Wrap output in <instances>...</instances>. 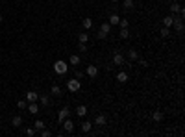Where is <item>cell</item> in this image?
<instances>
[{
  "mask_svg": "<svg viewBox=\"0 0 185 137\" xmlns=\"http://www.w3.org/2000/svg\"><path fill=\"white\" fill-rule=\"evenodd\" d=\"M54 70H56L57 74H65L67 70H69V65L65 63V61H61V59H57L56 63H54Z\"/></svg>",
  "mask_w": 185,
  "mask_h": 137,
  "instance_id": "1",
  "label": "cell"
},
{
  "mask_svg": "<svg viewBox=\"0 0 185 137\" xmlns=\"http://www.w3.org/2000/svg\"><path fill=\"white\" fill-rule=\"evenodd\" d=\"M80 87H81L80 80H69V82H67V89H69L70 93H76V91H80Z\"/></svg>",
  "mask_w": 185,
  "mask_h": 137,
  "instance_id": "2",
  "label": "cell"
},
{
  "mask_svg": "<svg viewBox=\"0 0 185 137\" xmlns=\"http://www.w3.org/2000/svg\"><path fill=\"white\" fill-rule=\"evenodd\" d=\"M85 74H87L89 78H96V74H98V67H96V65H89V67L85 69Z\"/></svg>",
  "mask_w": 185,
  "mask_h": 137,
  "instance_id": "3",
  "label": "cell"
},
{
  "mask_svg": "<svg viewBox=\"0 0 185 137\" xmlns=\"http://www.w3.org/2000/svg\"><path fill=\"white\" fill-rule=\"evenodd\" d=\"M61 124H63V128H65V132H70V134H72V130H74V122L69 119V117H67V119L63 120Z\"/></svg>",
  "mask_w": 185,
  "mask_h": 137,
  "instance_id": "4",
  "label": "cell"
},
{
  "mask_svg": "<svg viewBox=\"0 0 185 137\" xmlns=\"http://www.w3.org/2000/svg\"><path fill=\"white\" fill-rule=\"evenodd\" d=\"M39 100V95L35 91H28L26 93V102H37Z\"/></svg>",
  "mask_w": 185,
  "mask_h": 137,
  "instance_id": "5",
  "label": "cell"
},
{
  "mask_svg": "<svg viewBox=\"0 0 185 137\" xmlns=\"http://www.w3.org/2000/svg\"><path fill=\"white\" fill-rule=\"evenodd\" d=\"M91 128H93V122H89V120H83V122L80 124V130L83 132V134H87V132H91Z\"/></svg>",
  "mask_w": 185,
  "mask_h": 137,
  "instance_id": "6",
  "label": "cell"
},
{
  "mask_svg": "<svg viewBox=\"0 0 185 137\" xmlns=\"http://www.w3.org/2000/svg\"><path fill=\"white\" fill-rule=\"evenodd\" d=\"M70 115V109H67V108H63L61 111H59V115H57V120H59V122H63V120L67 119V117Z\"/></svg>",
  "mask_w": 185,
  "mask_h": 137,
  "instance_id": "7",
  "label": "cell"
},
{
  "mask_svg": "<svg viewBox=\"0 0 185 137\" xmlns=\"http://www.w3.org/2000/svg\"><path fill=\"white\" fill-rule=\"evenodd\" d=\"M122 63H124V56L117 52L115 56H113V65H117V67H119V65H122Z\"/></svg>",
  "mask_w": 185,
  "mask_h": 137,
  "instance_id": "8",
  "label": "cell"
},
{
  "mask_svg": "<svg viewBox=\"0 0 185 137\" xmlns=\"http://www.w3.org/2000/svg\"><path fill=\"white\" fill-rule=\"evenodd\" d=\"M28 111L31 113V115H37L39 113V104L37 102H30L28 104Z\"/></svg>",
  "mask_w": 185,
  "mask_h": 137,
  "instance_id": "9",
  "label": "cell"
},
{
  "mask_svg": "<svg viewBox=\"0 0 185 137\" xmlns=\"http://www.w3.org/2000/svg\"><path fill=\"white\" fill-rule=\"evenodd\" d=\"M21 124H22V117L21 115H15L13 119H11V126H13V128H19Z\"/></svg>",
  "mask_w": 185,
  "mask_h": 137,
  "instance_id": "10",
  "label": "cell"
},
{
  "mask_svg": "<svg viewBox=\"0 0 185 137\" xmlns=\"http://www.w3.org/2000/svg\"><path fill=\"white\" fill-rule=\"evenodd\" d=\"M109 30H111V24H109V22H102V24H100V30H98V32H102V33L108 35V33H109Z\"/></svg>",
  "mask_w": 185,
  "mask_h": 137,
  "instance_id": "11",
  "label": "cell"
},
{
  "mask_svg": "<svg viewBox=\"0 0 185 137\" xmlns=\"http://www.w3.org/2000/svg\"><path fill=\"white\" fill-rule=\"evenodd\" d=\"M106 122H108L106 115H96V119H94V124H98V126H104Z\"/></svg>",
  "mask_w": 185,
  "mask_h": 137,
  "instance_id": "12",
  "label": "cell"
},
{
  "mask_svg": "<svg viewBox=\"0 0 185 137\" xmlns=\"http://www.w3.org/2000/svg\"><path fill=\"white\" fill-rule=\"evenodd\" d=\"M117 82H120V84H126V82H128V72H119L117 74Z\"/></svg>",
  "mask_w": 185,
  "mask_h": 137,
  "instance_id": "13",
  "label": "cell"
},
{
  "mask_svg": "<svg viewBox=\"0 0 185 137\" xmlns=\"http://www.w3.org/2000/svg\"><path fill=\"white\" fill-rule=\"evenodd\" d=\"M172 24H174V17H172V15H168V17H165V19H163V26L170 28Z\"/></svg>",
  "mask_w": 185,
  "mask_h": 137,
  "instance_id": "14",
  "label": "cell"
},
{
  "mask_svg": "<svg viewBox=\"0 0 185 137\" xmlns=\"http://www.w3.org/2000/svg\"><path fill=\"white\" fill-rule=\"evenodd\" d=\"M174 28H176V32H178V33L183 32V22H182V19H178V21L174 19Z\"/></svg>",
  "mask_w": 185,
  "mask_h": 137,
  "instance_id": "15",
  "label": "cell"
},
{
  "mask_svg": "<svg viewBox=\"0 0 185 137\" xmlns=\"http://www.w3.org/2000/svg\"><path fill=\"white\" fill-rule=\"evenodd\" d=\"M85 113H87V108H85V106H78L76 108V115L78 117H85Z\"/></svg>",
  "mask_w": 185,
  "mask_h": 137,
  "instance_id": "16",
  "label": "cell"
},
{
  "mask_svg": "<svg viewBox=\"0 0 185 137\" xmlns=\"http://www.w3.org/2000/svg\"><path fill=\"white\" fill-rule=\"evenodd\" d=\"M128 57H130V59H132V61H137V57H139V52H137V50H128Z\"/></svg>",
  "mask_w": 185,
  "mask_h": 137,
  "instance_id": "17",
  "label": "cell"
},
{
  "mask_svg": "<svg viewBox=\"0 0 185 137\" xmlns=\"http://www.w3.org/2000/svg\"><path fill=\"white\" fill-rule=\"evenodd\" d=\"M39 100H41V106H45V108L50 104V96L48 95H41V96H39Z\"/></svg>",
  "mask_w": 185,
  "mask_h": 137,
  "instance_id": "18",
  "label": "cell"
},
{
  "mask_svg": "<svg viewBox=\"0 0 185 137\" xmlns=\"http://www.w3.org/2000/svg\"><path fill=\"white\" fill-rule=\"evenodd\" d=\"M81 26H83L85 30H91V26H93V19H83V21H81Z\"/></svg>",
  "mask_w": 185,
  "mask_h": 137,
  "instance_id": "19",
  "label": "cell"
},
{
  "mask_svg": "<svg viewBox=\"0 0 185 137\" xmlns=\"http://www.w3.org/2000/svg\"><path fill=\"white\" fill-rule=\"evenodd\" d=\"M50 93H52V95H56V96H59V95H61V87L54 84L52 87H50Z\"/></svg>",
  "mask_w": 185,
  "mask_h": 137,
  "instance_id": "20",
  "label": "cell"
},
{
  "mask_svg": "<svg viewBox=\"0 0 185 137\" xmlns=\"http://www.w3.org/2000/svg\"><path fill=\"white\" fill-rule=\"evenodd\" d=\"M45 126H46V124L43 122V120H35V122H33V128H35V132H41Z\"/></svg>",
  "mask_w": 185,
  "mask_h": 137,
  "instance_id": "21",
  "label": "cell"
},
{
  "mask_svg": "<svg viewBox=\"0 0 185 137\" xmlns=\"http://www.w3.org/2000/svg\"><path fill=\"white\" fill-rule=\"evenodd\" d=\"M152 117H154V120H156V122H161V120H163V113H161L159 109H156Z\"/></svg>",
  "mask_w": 185,
  "mask_h": 137,
  "instance_id": "22",
  "label": "cell"
},
{
  "mask_svg": "<svg viewBox=\"0 0 185 137\" xmlns=\"http://www.w3.org/2000/svg\"><path fill=\"white\" fill-rule=\"evenodd\" d=\"M119 21H120V17H119L117 13L109 15V24H119Z\"/></svg>",
  "mask_w": 185,
  "mask_h": 137,
  "instance_id": "23",
  "label": "cell"
},
{
  "mask_svg": "<svg viewBox=\"0 0 185 137\" xmlns=\"http://www.w3.org/2000/svg\"><path fill=\"white\" fill-rule=\"evenodd\" d=\"M180 9H182V6L180 4H170V13L174 15V13H180Z\"/></svg>",
  "mask_w": 185,
  "mask_h": 137,
  "instance_id": "24",
  "label": "cell"
},
{
  "mask_svg": "<svg viewBox=\"0 0 185 137\" xmlns=\"http://www.w3.org/2000/svg\"><path fill=\"white\" fill-rule=\"evenodd\" d=\"M69 63H70V65H78V63H80V56L72 54V56H70V59H69Z\"/></svg>",
  "mask_w": 185,
  "mask_h": 137,
  "instance_id": "25",
  "label": "cell"
},
{
  "mask_svg": "<svg viewBox=\"0 0 185 137\" xmlns=\"http://www.w3.org/2000/svg\"><path fill=\"white\" fill-rule=\"evenodd\" d=\"M87 41H89V33H87V30H85L83 33H80V43H85V45H87Z\"/></svg>",
  "mask_w": 185,
  "mask_h": 137,
  "instance_id": "26",
  "label": "cell"
},
{
  "mask_svg": "<svg viewBox=\"0 0 185 137\" xmlns=\"http://www.w3.org/2000/svg\"><path fill=\"white\" fill-rule=\"evenodd\" d=\"M159 33H161V37H168V35H170V30H168L167 26H163V28H161V32H159Z\"/></svg>",
  "mask_w": 185,
  "mask_h": 137,
  "instance_id": "27",
  "label": "cell"
},
{
  "mask_svg": "<svg viewBox=\"0 0 185 137\" xmlns=\"http://www.w3.org/2000/svg\"><path fill=\"white\" fill-rule=\"evenodd\" d=\"M122 7H124V9H132V7H133V0H124Z\"/></svg>",
  "mask_w": 185,
  "mask_h": 137,
  "instance_id": "28",
  "label": "cell"
},
{
  "mask_svg": "<svg viewBox=\"0 0 185 137\" xmlns=\"http://www.w3.org/2000/svg\"><path fill=\"white\" fill-rule=\"evenodd\" d=\"M137 63H139V65H141V67H144V69H146V67H148V61H146V59H144V57H137Z\"/></svg>",
  "mask_w": 185,
  "mask_h": 137,
  "instance_id": "29",
  "label": "cell"
},
{
  "mask_svg": "<svg viewBox=\"0 0 185 137\" xmlns=\"http://www.w3.org/2000/svg\"><path fill=\"white\" fill-rule=\"evenodd\" d=\"M120 37H122V39H128V37H130L128 28H120Z\"/></svg>",
  "mask_w": 185,
  "mask_h": 137,
  "instance_id": "30",
  "label": "cell"
},
{
  "mask_svg": "<svg viewBox=\"0 0 185 137\" xmlns=\"http://www.w3.org/2000/svg\"><path fill=\"white\" fill-rule=\"evenodd\" d=\"M17 108H19V109H26V108H28L26 100H19V102H17Z\"/></svg>",
  "mask_w": 185,
  "mask_h": 137,
  "instance_id": "31",
  "label": "cell"
},
{
  "mask_svg": "<svg viewBox=\"0 0 185 137\" xmlns=\"http://www.w3.org/2000/svg\"><path fill=\"white\" fill-rule=\"evenodd\" d=\"M39 134H41V137H50V135H52V132H50V130H46V128H43V130L39 132Z\"/></svg>",
  "mask_w": 185,
  "mask_h": 137,
  "instance_id": "32",
  "label": "cell"
},
{
  "mask_svg": "<svg viewBox=\"0 0 185 137\" xmlns=\"http://www.w3.org/2000/svg\"><path fill=\"white\" fill-rule=\"evenodd\" d=\"M119 24H120V28H128V26H130V22L126 21V19H120V21H119Z\"/></svg>",
  "mask_w": 185,
  "mask_h": 137,
  "instance_id": "33",
  "label": "cell"
},
{
  "mask_svg": "<svg viewBox=\"0 0 185 137\" xmlns=\"http://www.w3.org/2000/svg\"><path fill=\"white\" fill-rule=\"evenodd\" d=\"M26 135H28V137H33L35 135V128H26Z\"/></svg>",
  "mask_w": 185,
  "mask_h": 137,
  "instance_id": "34",
  "label": "cell"
},
{
  "mask_svg": "<svg viewBox=\"0 0 185 137\" xmlns=\"http://www.w3.org/2000/svg\"><path fill=\"white\" fill-rule=\"evenodd\" d=\"M83 76H85L83 70H76V80H80V78H83Z\"/></svg>",
  "mask_w": 185,
  "mask_h": 137,
  "instance_id": "35",
  "label": "cell"
},
{
  "mask_svg": "<svg viewBox=\"0 0 185 137\" xmlns=\"http://www.w3.org/2000/svg\"><path fill=\"white\" fill-rule=\"evenodd\" d=\"M78 48H80L81 52H85V50H87V48H85V43H80V46H78Z\"/></svg>",
  "mask_w": 185,
  "mask_h": 137,
  "instance_id": "36",
  "label": "cell"
},
{
  "mask_svg": "<svg viewBox=\"0 0 185 137\" xmlns=\"http://www.w3.org/2000/svg\"><path fill=\"white\" fill-rule=\"evenodd\" d=\"M106 37H108V35H106V33H102V32H98V39H106Z\"/></svg>",
  "mask_w": 185,
  "mask_h": 137,
  "instance_id": "37",
  "label": "cell"
},
{
  "mask_svg": "<svg viewBox=\"0 0 185 137\" xmlns=\"http://www.w3.org/2000/svg\"><path fill=\"white\" fill-rule=\"evenodd\" d=\"M2 21H4V19H2V15H0V22H2Z\"/></svg>",
  "mask_w": 185,
  "mask_h": 137,
  "instance_id": "38",
  "label": "cell"
},
{
  "mask_svg": "<svg viewBox=\"0 0 185 137\" xmlns=\"http://www.w3.org/2000/svg\"><path fill=\"white\" fill-rule=\"evenodd\" d=\"M111 2H115V4H117V2H119V0H111Z\"/></svg>",
  "mask_w": 185,
  "mask_h": 137,
  "instance_id": "39",
  "label": "cell"
}]
</instances>
